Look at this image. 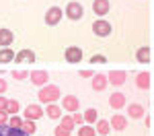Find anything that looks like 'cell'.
Returning a JSON list of instances; mask_svg holds the SVG:
<instances>
[{"label":"cell","mask_w":154,"mask_h":136,"mask_svg":"<svg viewBox=\"0 0 154 136\" xmlns=\"http://www.w3.org/2000/svg\"><path fill=\"white\" fill-rule=\"evenodd\" d=\"M60 95H62V91L58 85H43L39 89V101L41 103H54L60 99Z\"/></svg>","instance_id":"6da1fadb"},{"label":"cell","mask_w":154,"mask_h":136,"mask_svg":"<svg viewBox=\"0 0 154 136\" xmlns=\"http://www.w3.org/2000/svg\"><path fill=\"white\" fill-rule=\"evenodd\" d=\"M82 12H84V8H82V4L80 2H68L66 4V14H68V19L70 21H78V19H82Z\"/></svg>","instance_id":"7a4b0ae2"},{"label":"cell","mask_w":154,"mask_h":136,"mask_svg":"<svg viewBox=\"0 0 154 136\" xmlns=\"http://www.w3.org/2000/svg\"><path fill=\"white\" fill-rule=\"evenodd\" d=\"M93 33L99 37H107L111 35V25L107 23L105 19H97L95 23H93Z\"/></svg>","instance_id":"3957f363"},{"label":"cell","mask_w":154,"mask_h":136,"mask_svg":"<svg viewBox=\"0 0 154 136\" xmlns=\"http://www.w3.org/2000/svg\"><path fill=\"white\" fill-rule=\"evenodd\" d=\"M62 14H64V11H62L60 6H51V8H48V12H45V23H48L49 27H56V25L60 23V19H62Z\"/></svg>","instance_id":"277c9868"},{"label":"cell","mask_w":154,"mask_h":136,"mask_svg":"<svg viewBox=\"0 0 154 136\" xmlns=\"http://www.w3.org/2000/svg\"><path fill=\"white\" fill-rule=\"evenodd\" d=\"M43 113L45 111L41 109V105H37V103H31V105H27L25 107V111H23V115L27 118V120H39V118H43Z\"/></svg>","instance_id":"5b68a950"},{"label":"cell","mask_w":154,"mask_h":136,"mask_svg":"<svg viewBox=\"0 0 154 136\" xmlns=\"http://www.w3.org/2000/svg\"><path fill=\"white\" fill-rule=\"evenodd\" d=\"M64 58H66V62H70V64H78V62L82 60V49L76 48V46H70V48H66V52H64Z\"/></svg>","instance_id":"8992f818"},{"label":"cell","mask_w":154,"mask_h":136,"mask_svg":"<svg viewBox=\"0 0 154 136\" xmlns=\"http://www.w3.org/2000/svg\"><path fill=\"white\" fill-rule=\"evenodd\" d=\"M107 78H109V85L121 87L123 83H125V78H128V72H125V70H111Z\"/></svg>","instance_id":"52a82bcc"},{"label":"cell","mask_w":154,"mask_h":136,"mask_svg":"<svg viewBox=\"0 0 154 136\" xmlns=\"http://www.w3.org/2000/svg\"><path fill=\"white\" fill-rule=\"evenodd\" d=\"M14 62H17V64H33V62H35V52H31V49H21V52H17Z\"/></svg>","instance_id":"ba28073f"},{"label":"cell","mask_w":154,"mask_h":136,"mask_svg":"<svg viewBox=\"0 0 154 136\" xmlns=\"http://www.w3.org/2000/svg\"><path fill=\"white\" fill-rule=\"evenodd\" d=\"M111 8V4H109V0H95L93 2V11H95L97 17H105L107 12Z\"/></svg>","instance_id":"9c48e42d"},{"label":"cell","mask_w":154,"mask_h":136,"mask_svg":"<svg viewBox=\"0 0 154 136\" xmlns=\"http://www.w3.org/2000/svg\"><path fill=\"white\" fill-rule=\"evenodd\" d=\"M29 78H31V83H33V85H37V87H39V85H48L49 74L45 72V70H33Z\"/></svg>","instance_id":"30bf717a"},{"label":"cell","mask_w":154,"mask_h":136,"mask_svg":"<svg viewBox=\"0 0 154 136\" xmlns=\"http://www.w3.org/2000/svg\"><path fill=\"white\" fill-rule=\"evenodd\" d=\"M78 105H80V101L74 97V95H66L64 101H62V107H64V109H68V111H72V113H76V111H78Z\"/></svg>","instance_id":"8fae6325"},{"label":"cell","mask_w":154,"mask_h":136,"mask_svg":"<svg viewBox=\"0 0 154 136\" xmlns=\"http://www.w3.org/2000/svg\"><path fill=\"white\" fill-rule=\"evenodd\" d=\"M107 83H109V78L105 74H95L93 76V89L95 91H105V87H109Z\"/></svg>","instance_id":"7c38bea8"},{"label":"cell","mask_w":154,"mask_h":136,"mask_svg":"<svg viewBox=\"0 0 154 136\" xmlns=\"http://www.w3.org/2000/svg\"><path fill=\"white\" fill-rule=\"evenodd\" d=\"M109 105H111L113 109H121V107L125 105V97H123V93H113V95L109 97Z\"/></svg>","instance_id":"4fadbf2b"},{"label":"cell","mask_w":154,"mask_h":136,"mask_svg":"<svg viewBox=\"0 0 154 136\" xmlns=\"http://www.w3.org/2000/svg\"><path fill=\"white\" fill-rule=\"evenodd\" d=\"M111 128L117 130V132L125 130V128H128V118H123V115H113V118H111Z\"/></svg>","instance_id":"5bb4252c"},{"label":"cell","mask_w":154,"mask_h":136,"mask_svg":"<svg viewBox=\"0 0 154 136\" xmlns=\"http://www.w3.org/2000/svg\"><path fill=\"white\" fill-rule=\"evenodd\" d=\"M14 41V35L8 29H0V46L2 48H11V43Z\"/></svg>","instance_id":"9a60e30c"},{"label":"cell","mask_w":154,"mask_h":136,"mask_svg":"<svg viewBox=\"0 0 154 136\" xmlns=\"http://www.w3.org/2000/svg\"><path fill=\"white\" fill-rule=\"evenodd\" d=\"M136 85H138V89H142V91H148V87H150V74L140 72L136 76Z\"/></svg>","instance_id":"2e32d148"},{"label":"cell","mask_w":154,"mask_h":136,"mask_svg":"<svg viewBox=\"0 0 154 136\" xmlns=\"http://www.w3.org/2000/svg\"><path fill=\"white\" fill-rule=\"evenodd\" d=\"M144 107L142 105H138V103H131L130 107H128V115L130 118H134V120H140V118H144Z\"/></svg>","instance_id":"e0dca14e"},{"label":"cell","mask_w":154,"mask_h":136,"mask_svg":"<svg viewBox=\"0 0 154 136\" xmlns=\"http://www.w3.org/2000/svg\"><path fill=\"white\" fill-rule=\"evenodd\" d=\"M0 136H29L19 128H11V126H0Z\"/></svg>","instance_id":"ac0fdd59"},{"label":"cell","mask_w":154,"mask_h":136,"mask_svg":"<svg viewBox=\"0 0 154 136\" xmlns=\"http://www.w3.org/2000/svg\"><path fill=\"white\" fill-rule=\"evenodd\" d=\"M136 60L140 62V64H148L150 62V48H140L138 52H136Z\"/></svg>","instance_id":"d6986e66"},{"label":"cell","mask_w":154,"mask_h":136,"mask_svg":"<svg viewBox=\"0 0 154 136\" xmlns=\"http://www.w3.org/2000/svg\"><path fill=\"white\" fill-rule=\"evenodd\" d=\"M97 134L101 136H107L109 132H111V122H107V120H97Z\"/></svg>","instance_id":"ffe728a7"},{"label":"cell","mask_w":154,"mask_h":136,"mask_svg":"<svg viewBox=\"0 0 154 136\" xmlns=\"http://www.w3.org/2000/svg\"><path fill=\"white\" fill-rule=\"evenodd\" d=\"M14 56H17V54H14L11 48H2L0 49V64H8V62H12Z\"/></svg>","instance_id":"44dd1931"},{"label":"cell","mask_w":154,"mask_h":136,"mask_svg":"<svg viewBox=\"0 0 154 136\" xmlns=\"http://www.w3.org/2000/svg\"><path fill=\"white\" fill-rule=\"evenodd\" d=\"M97 120H99V111L95 107H88L84 111V122L86 124H97Z\"/></svg>","instance_id":"7402d4cb"},{"label":"cell","mask_w":154,"mask_h":136,"mask_svg":"<svg viewBox=\"0 0 154 136\" xmlns=\"http://www.w3.org/2000/svg\"><path fill=\"white\" fill-rule=\"evenodd\" d=\"M45 113H48L51 120H58V118H62V109H60L56 103H48V109H45Z\"/></svg>","instance_id":"603a6c76"},{"label":"cell","mask_w":154,"mask_h":136,"mask_svg":"<svg viewBox=\"0 0 154 136\" xmlns=\"http://www.w3.org/2000/svg\"><path fill=\"white\" fill-rule=\"evenodd\" d=\"M78 136H97V128H93L91 124H88V126H80Z\"/></svg>","instance_id":"cb8c5ba5"},{"label":"cell","mask_w":154,"mask_h":136,"mask_svg":"<svg viewBox=\"0 0 154 136\" xmlns=\"http://www.w3.org/2000/svg\"><path fill=\"white\" fill-rule=\"evenodd\" d=\"M21 130H23L25 134H35V122H33V120H25Z\"/></svg>","instance_id":"d4e9b609"},{"label":"cell","mask_w":154,"mask_h":136,"mask_svg":"<svg viewBox=\"0 0 154 136\" xmlns=\"http://www.w3.org/2000/svg\"><path fill=\"white\" fill-rule=\"evenodd\" d=\"M19 101L17 99H8V105H6V111L11 113V115H17V111H19Z\"/></svg>","instance_id":"484cf974"},{"label":"cell","mask_w":154,"mask_h":136,"mask_svg":"<svg viewBox=\"0 0 154 136\" xmlns=\"http://www.w3.org/2000/svg\"><path fill=\"white\" fill-rule=\"evenodd\" d=\"M8 126L11 128H23V118H17V115H11V120H8Z\"/></svg>","instance_id":"4316f807"},{"label":"cell","mask_w":154,"mask_h":136,"mask_svg":"<svg viewBox=\"0 0 154 136\" xmlns=\"http://www.w3.org/2000/svg\"><path fill=\"white\" fill-rule=\"evenodd\" d=\"M62 126H64V128H68V130H72V128L76 126V122H74V118H72V115H64V118H62Z\"/></svg>","instance_id":"83f0119b"},{"label":"cell","mask_w":154,"mask_h":136,"mask_svg":"<svg viewBox=\"0 0 154 136\" xmlns=\"http://www.w3.org/2000/svg\"><path fill=\"white\" fill-rule=\"evenodd\" d=\"M12 76H14L17 81H25L27 76H31V72H27V70H14V72H12Z\"/></svg>","instance_id":"f1b7e54d"},{"label":"cell","mask_w":154,"mask_h":136,"mask_svg":"<svg viewBox=\"0 0 154 136\" xmlns=\"http://www.w3.org/2000/svg\"><path fill=\"white\" fill-rule=\"evenodd\" d=\"M54 134H56V136H70V134H72V130H68V128H64V126H58Z\"/></svg>","instance_id":"f546056e"},{"label":"cell","mask_w":154,"mask_h":136,"mask_svg":"<svg viewBox=\"0 0 154 136\" xmlns=\"http://www.w3.org/2000/svg\"><path fill=\"white\" fill-rule=\"evenodd\" d=\"M8 120H11V118H8V111H6V109H0V126H6Z\"/></svg>","instance_id":"4dcf8cb0"},{"label":"cell","mask_w":154,"mask_h":136,"mask_svg":"<svg viewBox=\"0 0 154 136\" xmlns=\"http://www.w3.org/2000/svg\"><path fill=\"white\" fill-rule=\"evenodd\" d=\"M91 62H93V64H103V62H107V58L105 56H93Z\"/></svg>","instance_id":"1f68e13d"},{"label":"cell","mask_w":154,"mask_h":136,"mask_svg":"<svg viewBox=\"0 0 154 136\" xmlns=\"http://www.w3.org/2000/svg\"><path fill=\"white\" fill-rule=\"evenodd\" d=\"M80 76H82V78H93L95 72H93V70H80Z\"/></svg>","instance_id":"d6a6232c"},{"label":"cell","mask_w":154,"mask_h":136,"mask_svg":"<svg viewBox=\"0 0 154 136\" xmlns=\"http://www.w3.org/2000/svg\"><path fill=\"white\" fill-rule=\"evenodd\" d=\"M72 118H74V122H76V124H84V115H80L78 111H76V113H74Z\"/></svg>","instance_id":"836d02e7"},{"label":"cell","mask_w":154,"mask_h":136,"mask_svg":"<svg viewBox=\"0 0 154 136\" xmlns=\"http://www.w3.org/2000/svg\"><path fill=\"white\" fill-rule=\"evenodd\" d=\"M6 81H4V78H0V95H2V93H4V91H6Z\"/></svg>","instance_id":"e575fe53"},{"label":"cell","mask_w":154,"mask_h":136,"mask_svg":"<svg viewBox=\"0 0 154 136\" xmlns=\"http://www.w3.org/2000/svg\"><path fill=\"white\" fill-rule=\"evenodd\" d=\"M6 105H8V101H6V99L0 95V109H6Z\"/></svg>","instance_id":"d590c367"}]
</instances>
